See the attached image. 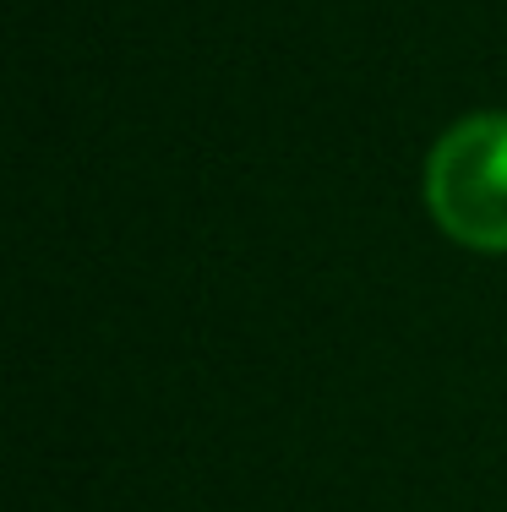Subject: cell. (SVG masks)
Instances as JSON below:
<instances>
[{"label": "cell", "mask_w": 507, "mask_h": 512, "mask_svg": "<svg viewBox=\"0 0 507 512\" xmlns=\"http://www.w3.org/2000/svg\"><path fill=\"white\" fill-rule=\"evenodd\" d=\"M431 218L469 251H507V115H469L431 148Z\"/></svg>", "instance_id": "6da1fadb"}]
</instances>
